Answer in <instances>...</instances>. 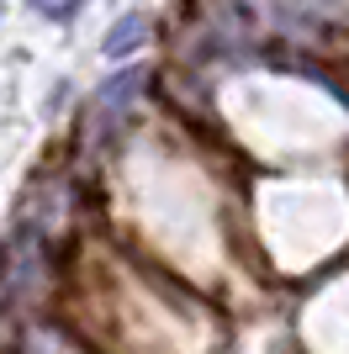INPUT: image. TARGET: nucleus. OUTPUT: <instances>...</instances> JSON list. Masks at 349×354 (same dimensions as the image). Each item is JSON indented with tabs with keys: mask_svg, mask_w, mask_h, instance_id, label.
<instances>
[{
	"mask_svg": "<svg viewBox=\"0 0 349 354\" xmlns=\"http://www.w3.org/2000/svg\"><path fill=\"white\" fill-rule=\"evenodd\" d=\"M0 286L6 291H37L43 286V243L32 233H11L6 249H0Z\"/></svg>",
	"mask_w": 349,
	"mask_h": 354,
	"instance_id": "1",
	"label": "nucleus"
},
{
	"mask_svg": "<svg viewBox=\"0 0 349 354\" xmlns=\"http://www.w3.org/2000/svg\"><path fill=\"white\" fill-rule=\"evenodd\" d=\"M138 85H143V69H122V74H111V80L101 85V95H96V106H101V111H116V106H132Z\"/></svg>",
	"mask_w": 349,
	"mask_h": 354,
	"instance_id": "2",
	"label": "nucleus"
},
{
	"mask_svg": "<svg viewBox=\"0 0 349 354\" xmlns=\"http://www.w3.org/2000/svg\"><path fill=\"white\" fill-rule=\"evenodd\" d=\"M143 43V16H122L111 32H106V59H122L132 48Z\"/></svg>",
	"mask_w": 349,
	"mask_h": 354,
	"instance_id": "3",
	"label": "nucleus"
},
{
	"mask_svg": "<svg viewBox=\"0 0 349 354\" xmlns=\"http://www.w3.org/2000/svg\"><path fill=\"white\" fill-rule=\"evenodd\" d=\"M27 6H32L37 16H48V21H69V16L80 11L85 0H27Z\"/></svg>",
	"mask_w": 349,
	"mask_h": 354,
	"instance_id": "4",
	"label": "nucleus"
}]
</instances>
